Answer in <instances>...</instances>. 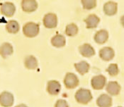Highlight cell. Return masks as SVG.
<instances>
[{
	"instance_id": "cell-1",
	"label": "cell",
	"mask_w": 124,
	"mask_h": 107,
	"mask_svg": "<svg viewBox=\"0 0 124 107\" xmlns=\"http://www.w3.org/2000/svg\"><path fill=\"white\" fill-rule=\"evenodd\" d=\"M75 97L77 103L82 104H87L92 101L93 97L89 89L81 88L77 91Z\"/></svg>"
},
{
	"instance_id": "cell-2",
	"label": "cell",
	"mask_w": 124,
	"mask_h": 107,
	"mask_svg": "<svg viewBox=\"0 0 124 107\" xmlns=\"http://www.w3.org/2000/svg\"><path fill=\"white\" fill-rule=\"evenodd\" d=\"M39 25L33 22H29L23 27V32L24 35L30 38L36 37L39 33Z\"/></svg>"
},
{
	"instance_id": "cell-3",
	"label": "cell",
	"mask_w": 124,
	"mask_h": 107,
	"mask_svg": "<svg viewBox=\"0 0 124 107\" xmlns=\"http://www.w3.org/2000/svg\"><path fill=\"white\" fill-rule=\"evenodd\" d=\"M79 84V79L75 74L72 73H67L64 79V85L67 89H75Z\"/></svg>"
},
{
	"instance_id": "cell-4",
	"label": "cell",
	"mask_w": 124,
	"mask_h": 107,
	"mask_svg": "<svg viewBox=\"0 0 124 107\" xmlns=\"http://www.w3.org/2000/svg\"><path fill=\"white\" fill-rule=\"evenodd\" d=\"M43 25L48 29H53L57 25V18L55 13H49L45 15L43 18Z\"/></svg>"
},
{
	"instance_id": "cell-5",
	"label": "cell",
	"mask_w": 124,
	"mask_h": 107,
	"mask_svg": "<svg viewBox=\"0 0 124 107\" xmlns=\"http://www.w3.org/2000/svg\"><path fill=\"white\" fill-rule=\"evenodd\" d=\"M0 11L4 16L7 17H11L16 11V6L11 2L1 3L0 4Z\"/></svg>"
},
{
	"instance_id": "cell-6",
	"label": "cell",
	"mask_w": 124,
	"mask_h": 107,
	"mask_svg": "<svg viewBox=\"0 0 124 107\" xmlns=\"http://www.w3.org/2000/svg\"><path fill=\"white\" fill-rule=\"evenodd\" d=\"M106 82V78L103 75H98L93 77L91 80V85L96 90H100L104 88Z\"/></svg>"
},
{
	"instance_id": "cell-7",
	"label": "cell",
	"mask_w": 124,
	"mask_h": 107,
	"mask_svg": "<svg viewBox=\"0 0 124 107\" xmlns=\"http://www.w3.org/2000/svg\"><path fill=\"white\" fill-rule=\"evenodd\" d=\"M14 98L11 93L3 92L0 94V105L4 107H11L14 104Z\"/></svg>"
},
{
	"instance_id": "cell-8",
	"label": "cell",
	"mask_w": 124,
	"mask_h": 107,
	"mask_svg": "<svg viewBox=\"0 0 124 107\" xmlns=\"http://www.w3.org/2000/svg\"><path fill=\"white\" fill-rule=\"evenodd\" d=\"M21 6L26 13H32L38 9V3L36 0H22Z\"/></svg>"
},
{
	"instance_id": "cell-9",
	"label": "cell",
	"mask_w": 124,
	"mask_h": 107,
	"mask_svg": "<svg viewBox=\"0 0 124 107\" xmlns=\"http://www.w3.org/2000/svg\"><path fill=\"white\" fill-rule=\"evenodd\" d=\"M114 50L111 47H105L100 49V51H99V57L103 61H109L114 58Z\"/></svg>"
},
{
	"instance_id": "cell-10",
	"label": "cell",
	"mask_w": 124,
	"mask_h": 107,
	"mask_svg": "<svg viewBox=\"0 0 124 107\" xmlns=\"http://www.w3.org/2000/svg\"><path fill=\"white\" fill-rule=\"evenodd\" d=\"M61 90V85L56 80H50L48 82L47 92L50 95H57Z\"/></svg>"
},
{
	"instance_id": "cell-11",
	"label": "cell",
	"mask_w": 124,
	"mask_h": 107,
	"mask_svg": "<svg viewBox=\"0 0 124 107\" xmlns=\"http://www.w3.org/2000/svg\"><path fill=\"white\" fill-rule=\"evenodd\" d=\"M106 92L111 96H117L121 92V86L116 81H111L108 82L106 86Z\"/></svg>"
},
{
	"instance_id": "cell-12",
	"label": "cell",
	"mask_w": 124,
	"mask_h": 107,
	"mask_svg": "<svg viewBox=\"0 0 124 107\" xmlns=\"http://www.w3.org/2000/svg\"><path fill=\"white\" fill-rule=\"evenodd\" d=\"M79 53L82 54V57L89 58L95 54V51L94 49L89 44H84L82 46L79 47Z\"/></svg>"
},
{
	"instance_id": "cell-13",
	"label": "cell",
	"mask_w": 124,
	"mask_h": 107,
	"mask_svg": "<svg viewBox=\"0 0 124 107\" xmlns=\"http://www.w3.org/2000/svg\"><path fill=\"white\" fill-rule=\"evenodd\" d=\"M94 39L95 42L99 44H103L107 42L108 39V32L106 30H100L97 31L94 35Z\"/></svg>"
},
{
	"instance_id": "cell-14",
	"label": "cell",
	"mask_w": 124,
	"mask_h": 107,
	"mask_svg": "<svg viewBox=\"0 0 124 107\" xmlns=\"http://www.w3.org/2000/svg\"><path fill=\"white\" fill-rule=\"evenodd\" d=\"M118 11V4L114 1H108L104 5V11L106 15L111 16L115 15Z\"/></svg>"
},
{
	"instance_id": "cell-15",
	"label": "cell",
	"mask_w": 124,
	"mask_h": 107,
	"mask_svg": "<svg viewBox=\"0 0 124 107\" xmlns=\"http://www.w3.org/2000/svg\"><path fill=\"white\" fill-rule=\"evenodd\" d=\"M96 105L99 107H109L112 105V98L108 94H101L96 99Z\"/></svg>"
},
{
	"instance_id": "cell-16",
	"label": "cell",
	"mask_w": 124,
	"mask_h": 107,
	"mask_svg": "<svg viewBox=\"0 0 124 107\" xmlns=\"http://www.w3.org/2000/svg\"><path fill=\"white\" fill-rule=\"evenodd\" d=\"M87 29H94L96 28L100 22L99 18L95 14L89 15L88 17L85 20Z\"/></svg>"
},
{
	"instance_id": "cell-17",
	"label": "cell",
	"mask_w": 124,
	"mask_h": 107,
	"mask_svg": "<svg viewBox=\"0 0 124 107\" xmlns=\"http://www.w3.org/2000/svg\"><path fill=\"white\" fill-rule=\"evenodd\" d=\"M13 47L9 42H4L0 46V56L2 58H7L13 54Z\"/></svg>"
},
{
	"instance_id": "cell-18",
	"label": "cell",
	"mask_w": 124,
	"mask_h": 107,
	"mask_svg": "<svg viewBox=\"0 0 124 107\" xmlns=\"http://www.w3.org/2000/svg\"><path fill=\"white\" fill-rule=\"evenodd\" d=\"M51 44L55 47L61 48V47H63L65 46L66 39L63 35L57 34L51 39Z\"/></svg>"
},
{
	"instance_id": "cell-19",
	"label": "cell",
	"mask_w": 124,
	"mask_h": 107,
	"mask_svg": "<svg viewBox=\"0 0 124 107\" xmlns=\"http://www.w3.org/2000/svg\"><path fill=\"white\" fill-rule=\"evenodd\" d=\"M75 68L76 70L82 76L87 73L89 70L90 66L89 64L85 61H82L79 63H75Z\"/></svg>"
},
{
	"instance_id": "cell-20",
	"label": "cell",
	"mask_w": 124,
	"mask_h": 107,
	"mask_svg": "<svg viewBox=\"0 0 124 107\" xmlns=\"http://www.w3.org/2000/svg\"><path fill=\"white\" fill-rule=\"evenodd\" d=\"M24 65L26 68L29 70H34L38 67V61L33 56H28L25 58Z\"/></svg>"
},
{
	"instance_id": "cell-21",
	"label": "cell",
	"mask_w": 124,
	"mask_h": 107,
	"mask_svg": "<svg viewBox=\"0 0 124 107\" xmlns=\"http://www.w3.org/2000/svg\"><path fill=\"white\" fill-rule=\"evenodd\" d=\"M20 26L17 21L16 20H9L6 25V30L8 32L11 34H16L19 31Z\"/></svg>"
},
{
	"instance_id": "cell-22",
	"label": "cell",
	"mask_w": 124,
	"mask_h": 107,
	"mask_svg": "<svg viewBox=\"0 0 124 107\" xmlns=\"http://www.w3.org/2000/svg\"><path fill=\"white\" fill-rule=\"evenodd\" d=\"M65 33L69 37H74L78 33V27L75 23H70L66 26Z\"/></svg>"
},
{
	"instance_id": "cell-23",
	"label": "cell",
	"mask_w": 124,
	"mask_h": 107,
	"mask_svg": "<svg viewBox=\"0 0 124 107\" xmlns=\"http://www.w3.org/2000/svg\"><path fill=\"white\" fill-rule=\"evenodd\" d=\"M82 4L84 9H93L96 6V0H82Z\"/></svg>"
},
{
	"instance_id": "cell-24",
	"label": "cell",
	"mask_w": 124,
	"mask_h": 107,
	"mask_svg": "<svg viewBox=\"0 0 124 107\" xmlns=\"http://www.w3.org/2000/svg\"><path fill=\"white\" fill-rule=\"evenodd\" d=\"M106 71L111 76H112V77L116 76L119 73L118 66L116 63H111L108 66V68H106Z\"/></svg>"
},
{
	"instance_id": "cell-25",
	"label": "cell",
	"mask_w": 124,
	"mask_h": 107,
	"mask_svg": "<svg viewBox=\"0 0 124 107\" xmlns=\"http://www.w3.org/2000/svg\"><path fill=\"white\" fill-rule=\"evenodd\" d=\"M55 107H69V104L67 103V101L65 100H62V99H59L56 102V104H55Z\"/></svg>"
}]
</instances>
